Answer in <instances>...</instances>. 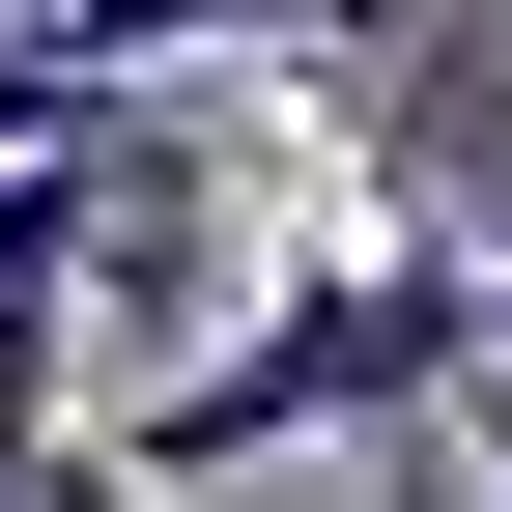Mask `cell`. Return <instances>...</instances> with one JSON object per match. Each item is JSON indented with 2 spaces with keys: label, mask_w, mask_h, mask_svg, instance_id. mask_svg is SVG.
Returning <instances> with one entry per match:
<instances>
[{
  "label": "cell",
  "mask_w": 512,
  "mask_h": 512,
  "mask_svg": "<svg viewBox=\"0 0 512 512\" xmlns=\"http://www.w3.org/2000/svg\"><path fill=\"white\" fill-rule=\"evenodd\" d=\"M512 342V256H456V228H313L285 285L228 313L171 399H114V484H228V456H370V427H456V370Z\"/></svg>",
  "instance_id": "1"
},
{
  "label": "cell",
  "mask_w": 512,
  "mask_h": 512,
  "mask_svg": "<svg viewBox=\"0 0 512 512\" xmlns=\"http://www.w3.org/2000/svg\"><path fill=\"white\" fill-rule=\"evenodd\" d=\"M29 29L114 86V57H256V29H313V57H342V29H399V0H29Z\"/></svg>",
  "instance_id": "2"
},
{
  "label": "cell",
  "mask_w": 512,
  "mask_h": 512,
  "mask_svg": "<svg viewBox=\"0 0 512 512\" xmlns=\"http://www.w3.org/2000/svg\"><path fill=\"white\" fill-rule=\"evenodd\" d=\"M57 313H86V256H0V484H57Z\"/></svg>",
  "instance_id": "3"
},
{
  "label": "cell",
  "mask_w": 512,
  "mask_h": 512,
  "mask_svg": "<svg viewBox=\"0 0 512 512\" xmlns=\"http://www.w3.org/2000/svg\"><path fill=\"white\" fill-rule=\"evenodd\" d=\"M0 256H114V143H86V114L0 143Z\"/></svg>",
  "instance_id": "4"
},
{
  "label": "cell",
  "mask_w": 512,
  "mask_h": 512,
  "mask_svg": "<svg viewBox=\"0 0 512 512\" xmlns=\"http://www.w3.org/2000/svg\"><path fill=\"white\" fill-rule=\"evenodd\" d=\"M456 456H484V484H512V342H484V370H456Z\"/></svg>",
  "instance_id": "5"
}]
</instances>
